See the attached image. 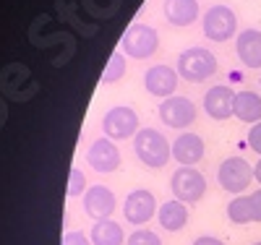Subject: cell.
I'll use <instances>...</instances> for the list:
<instances>
[{
  "label": "cell",
  "instance_id": "8",
  "mask_svg": "<svg viewBox=\"0 0 261 245\" xmlns=\"http://www.w3.org/2000/svg\"><path fill=\"white\" fill-rule=\"evenodd\" d=\"M154 211H157V198L146 188L130 190L123 201V216H125L128 225H146V222L154 216Z\"/></svg>",
  "mask_w": 261,
  "mask_h": 245
},
{
  "label": "cell",
  "instance_id": "15",
  "mask_svg": "<svg viewBox=\"0 0 261 245\" xmlns=\"http://www.w3.org/2000/svg\"><path fill=\"white\" fill-rule=\"evenodd\" d=\"M235 52L246 68L261 71V32L258 29H243L235 39Z\"/></svg>",
  "mask_w": 261,
  "mask_h": 245
},
{
  "label": "cell",
  "instance_id": "23",
  "mask_svg": "<svg viewBox=\"0 0 261 245\" xmlns=\"http://www.w3.org/2000/svg\"><path fill=\"white\" fill-rule=\"evenodd\" d=\"M84 190H86V175H84L79 167H73V170H71V180H68V196L76 198V196H81Z\"/></svg>",
  "mask_w": 261,
  "mask_h": 245
},
{
  "label": "cell",
  "instance_id": "9",
  "mask_svg": "<svg viewBox=\"0 0 261 245\" xmlns=\"http://www.w3.org/2000/svg\"><path fill=\"white\" fill-rule=\"evenodd\" d=\"M160 118H162V123L167 125V128H178V130H183V128H188L193 120H196V104L188 99V97H167V99H162V104H160Z\"/></svg>",
  "mask_w": 261,
  "mask_h": 245
},
{
  "label": "cell",
  "instance_id": "27",
  "mask_svg": "<svg viewBox=\"0 0 261 245\" xmlns=\"http://www.w3.org/2000/svg\"><path fill=\"white\" fill-rule=\"evenodd\" d=\"M253 177H256V183H261V159H258L256 167H253Z\"/></svg>",
  "mask_w": 261,
  "mask_h": 245
},
{
  "label": "cell",
  "instance_id": "18",
  "mask_svg": "<svg viewBox=\"0 0 261 245\" xmlns=\"http://www.w3.org/2000/svg\"><path fill=\"white\" fill-rule=\"evenodd\" d=\"M232 115L238 120L243 123H261V97L256 92H248V89H243V92L235 94V110Z\"/></svg>",
  "mask_w": 261,
  "mask_h": 245
},
{
  "label": "cell",
  "instance_id": "4",
  "mask_svg": "<svg viewBox=\"0 0 261 245\" xmlns=\"http://www.w3.org/2000/svg\"><path fill=\"white\" fill-rule=\"evenodd\" d=\"M170 188H172L178 201L196 204V201H201L204 193H206V177L196 167H178L170 177Z\"/></svg>",
  "mask_w": 261,
  "mask_h": 245
},
{
  "label": "cell",
  "instance_id": "13",
  "mask_svg": "<svg viewBox=\"0 0 261 245\" xmlns=\"http://www.w3.org/2000/svg\"><path fill=\"white\" fill-rule=\"evenodd\" d=\"M115 193L107 185H92L84 193V211L89 214L94 222L99 219H110V214L115 211Z\"/></svg>",
  "mask_w": 261,
  "mask_h": 245
},
{
  "label": "cell",
  "instance_id": "1",
  "mask_svg": "<svg viewBox=\"0 0 261 245\" xmlns=\"http://www.w3.org/2000/svg\"><path fill=\"white\" fill-rule=\"evenodd\" d=\"M134 151H136V157L146 167L160 170L172 157V144L162 136L157 128H141L136 136H134Z\"/></svg>",
  "mask_w": 261,
  "mask_h": 245
},
{
  "label": "cell",
  "instance_id": "11",
  "mask_svg": "<svg viewBox=\"0 0 261 245\" xmlns=\"http://www.w3.org/2000/svg\"><path fill=\"white\" fill-rule=\"evenodd\" d=\"M178 71L170 68V65H151V68L144 73V86L151 97H160V99H167L175 94L178 89Z\"/></svg>",
  "mask_w": 261,
  "mask_h": 245
},
{
  "label": "cell",
  "instance_id": "24",
  "mask_svg": "<svg viewBox=\"0 0 261 245\" xmlns=\"http://www.w3.org/2000/svg\"><path fill=\"white\" fill-rule=\"evenodd\" d=\"M63 245H92V240L84 232H65L63 235Z\"/></svg>",
  "mask_w": 261,
  "mask_h": 245
},
{
  "label": "cell",
  "instance_id": "2",
  "mask_svg": "<svg viewBox=\"0 0 261 245\" xmlns=\"http://www.w3.org/2000/svg\"><path fill=\"white\" fill-rule=\"evenodd\" d=\"M217 73V58L206 47H188L178 55V76L191 84H201Z\"/></svg>",
  "mask_w": 261,
  "mask_h": 245
},
{
  "label": "cell",
  "instance_id": "7",
  "mask_svg": "<svg viewBox=\"0 0 261 245\" xmlns=\"http://www.w3.org/2000/svg\"><path fill=\"white\" fill-rule=\"evenodd\" d=\"M238 32V16L230 6H212L204 13V37L212 42H227Z\"/></svg>",
  "mask_w": 261,
  "mask_h": 245
},
{
  "label": "cell",
  "instance_id": "6",
  "mask_svg": "<svg viewBox=\"0 0 261 245\" xmlns=\"http://www.w3.org/2000/svg\"><path fill=\"white\" fill-rule=\"evenodd\" d=\"M102 130H105V136L113 139V141L134 139L139 133V115H136V110L123 107V104L107 110L105 118H102Z\"/></svg>",
  "mask_w": 261,
  "mask_h": 245
},
{
  "label": "cell",
  "instance_id": "10",
  "mask_svg": "<svg viewBox=\"0 0 261 245\" xmlns=\"http://www.w3.org/2000/svg\"><path fill=\"white\" fill-rule=\"evenodd\" d=\"M86 162H89V167L97 170L99 175H110L120 167V151L105 136V139H97V141L89 144V149H86Z\"/></svg>",
  "mask_w": 261,
  "mask_h": 245
},
{
  "label": "cell",
  "instance_id": "19",
  "mask_svg": "<svg viewBox=\"0 0 261 245\" xmlns=\"http://www.w3.org/2000/svg\"><path fill=\"white\" fill-rule=\"evenodd\" d=\"M160 225L162 230L167 232H178L186 227V222H188V209L183 201H178V198H172V201H165L162 209H160Z\"/></svg>",
  "mask_w": 261,
  "mask_h": 245
},
{
  "label": "cell",
  "instance_id": "5",
  "mask_svg": "<svg viewBox=\"0 0 261 245\" xmlns=\"http://www.w3.org/2000/svg\"><path fill=\"white\" fill-rule=\"evenodd\" d=\"M251 180H253V167L241 157H230L217 167V183H220V188L227 190V193L241 196L251 185Z\"/></svg>",
  "mask_w": 261,
  "mask_h": 245
},
{
  "label": "cell",
  "instance_id": "3",
  "mask_svg": "<svg viewBox=\"0 0 261 245\" xmlns=\"http://www.w3.org/2000/svg\"><path fill=\"white\" fill-rule=\"evenodd\" d=\"M160 47V34L157 29H151L149 24H130L123 34L120 42V50L128 58H136V60H146L157 52Z\"/></svg>",
  "mask_w": 261,
  "mask_h": 245
},
{
  "label": "cell",
  "instance_id": "12",
  "mask_svg": "<svg viewBox=\"0 0 261 245\" xmlns=\"http://www.w3.org/2000/svg\"><path fill=\"white\" fill-rule=\"evenodd\" d=\"M227 219L232 225L261 222V190H253L248 196H235L227 204Z\"/></svg>",
  "mask_w": 261,
  "mask_h": 245
},
{
  "label": "cell",
  "instance_id": "20",
  "mask_svg": "<svg viewBox=\"0 0 261 245\" xmlns=\"http://www.w3.org/2000/svg\"><path fill=\"white\" fill-rule=\"evenodd\" d=\"M92 245H123L125 242V235H123V227L113 219H99L97 225L92 227Z\"/></svg>",
  "mask_w": 261,
  "mask_h": 245
},
{
  "label": "cell",
  "instance_id": "21",
  "mask_svg": "<svg viewBox=\"0 0 261 245\" xmlns=\"http://www.w3.org/2000/svg\"><path fill=\"white\" fill-rule=\"evenodd\" d=\"M123 73H125V58H123L120 50H115L113 58H110V63H107L105 73H102V84H115Z\"/></svg>",
  "mask_w": 261,
  "mask_h": 245
},
{
  "label": "cell",
  "instance_id": "28",
  "mask_svg": "<svg viewBox=\"0 0 261 245\" xmlns=\"http://www.w3.org/2000/svg\"><path fill=\"white\" fill-rule=\"evenodd\" d=\"M253 245H261V242H253Z\"/></svg>",
  "mask_w": 261,
  "mask_h": 245
},
{
  "label": "cell",
  "instance_id": "16",
  "mask_svg": "<svg viewBox=\"0 0 261 245\" xmlns=\"http://www.w3.org/2000/svg\"><path fill=\"white\" fill-rule=\"evenodd\" d=\"M204 151L206 146L201 136H196V133H180L172 141V157H175V162H180V167H193L196 162H201Z\"/></svg>",
  "mask_w": 261,
  "mask_h": 245
},
{
  "label": "cell",
  "instance_id": "17",
  "mask_svg": "<svg viewBox=\"0 0 261 245\" xmlns=\"http://www.w3.org/2000/svg\"><path fill=\"white\" fill-rule=\"evenodd\" d=\"M165 18L172 26H191L199 18V0H165Z\"/></svg>",
  "mask_w": 261,
  "mask_h": 245
},
{
  "label": "cell",
  "instance_id": "14",
  "mask_svg": "<svg viewBox=\"0 0 261 245\" xmlns=\"http://www.w3.org/2000/svg\"><path fill=\"white\" fill-rule=\"evenodd\" d=\"M204 110L214 120H227L235 110V92L230 86H212L204 94Z\"/></svg>",
  "mask_w": 261,
  "mask_h": 245
},
{
  "label": "cell",
  "instance_id": "22",
  "mask_svg": "<svg viewBox=\"0 0 261 245\" xmlns=\"http://www.w3.org/2000/svg\"><path fill=\"white\" fill-rule=\"evenodd\" d=\"M125 245H162V240H160L157 232H151V230H136L125 240Z\"/></svg>",
  "mask_w": 261,
  "mask_h": 245
},
{
  "label": "cell",
  "instance_id": "26",
  "mask_svg": "<svg viewBox=\"0 0 261 245\" xmlns=\"http://www.w3.org/2000/svg\"><path fill=\"white\" fill-rule=\"evenodd\" d=\"M193 245H225L220 237H212V235H201V237H196Z\"/></svg>",
  "mask_w": 261,
  "mask_h": 245
},
{
  "label": "cell",
  "instance_id": "29",
  "mask_svg": "<svg viewBox=\"0 0 261 245\" xmlns=\"http://www.w3.org/2000/svg\"><path fill=\"white\" fill-rule=\"evenodd\" d=\"M258 84H261V76H258Z\"/></svg>",
  "mask_w": 261,
  "mask_h": 245
},
{
  "label": "cell",
  "instance_id": "25",
  "mask_svg": "<svg viewBox=\"0 0 261 245\" xmlns=\"http://www.w3.org/2000/svg\"><path fill=\"white\" fill-rule=\"evenodd\" d=\"M248 146H251L256 154H261V123H256V125L248 130Z\"/></svg>",
  "mask_w": 261,
  "mask_h": 245
}]
</instances>
